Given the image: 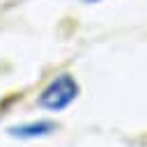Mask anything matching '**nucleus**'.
<instances>
[{
	"instance_id": "1",
	"label": "nucleus",
	"mask_w": 147,
	"mask_h": 147,
	"mask_svg": "<svg viewBox=\"0 0 147 147\" xmlns=\"http://www.w3.org/2000/svg\"><path fill=\"white\" fill-rule=\"evenodd\" d=\"M80 94V85L71 74H57L55 78L48 80V85L41 90L37 106L51 113H60L64 108H69Z\"/></svg>"
},
{
	"instance_id": "2",
	"label": "nucleus",
	"mask_w": 147,
	"mask_h": 147,
	"mask_svg": "<svg viewBox=\"0 0 147 147\" xmlns=\"http://www.w3.org/2000/svg\"><path fill=\"white\" fill-rule=\"evenodd\" d=\"M55 122L51 119H32V122H21L14 126H7V136L18 138V140H34V138H46L55 131Z\"/></svg>"
},
{
	"instance_id": "3",
	"label": "nucleus",
	"mask_w": 147,
	"mask_h": 147,
	"mask_svg": "<svg viewBox=\"0 0 147 147\" xmlns=\"http://www.w3.org/2000/svg\"><path fill=\"white\" fill-rule=\"evenodd\" d=\"M83 2H101V0H83Z\"/></svg>"
}]
</instances>
